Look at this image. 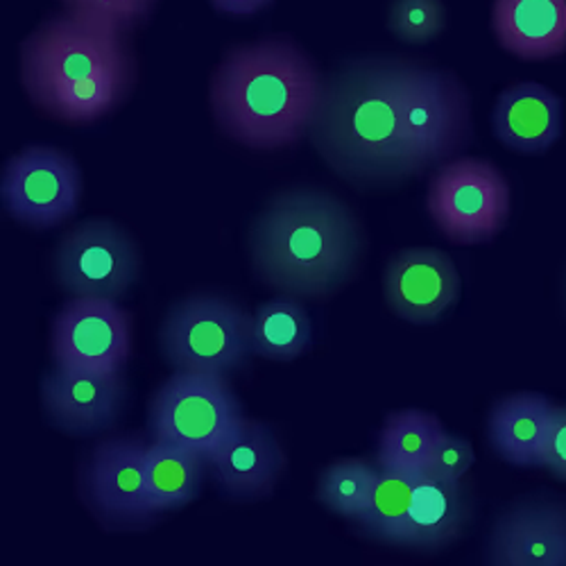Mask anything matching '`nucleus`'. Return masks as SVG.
<instances>
[{
	"instance_id": "nucleus-1",
	"label": "nucleus",
	"mask_w": 566,
	"mask_h": 566,
	"mask_svg": "<svg viewBox=\"0 0 566 566\" xmlns=\"http://www.w3.org/2000/svg\"><path fill=\"white\" fill-rule=\"evenodd\" d=\"M324 75L291 39L233 45L211 77V112L220 132L248 150L274 153L308 136Z\"/></svg>"
},
{
	"instance_id": "nucleus-10",
	"label": "nucleus",
	"mask_w": 566,
	"mask_h": 566,
	"mask_svg": "<svg viewBox=\"0 0 566 566\" xmlns=\"http://www.w3.org/2000/svg\"><path fill=\"white\" fill-rule=\"evenodd\" d=\"M148 440L136 433L96 442L80 469V494L109 531H136L155 522L146 501Z\"/></svg>"
},
{
	"instance_id": "nucleus-16",
	"label": "nucleus",
	"mask_w": 566,
	"mask_h": 566,
	"mask_svg": "<svg viewBox=\"0 0 566 566\" xmlns=\"http://www.w3.org/2000/svg\"><path fill=\"white\" fill-rule=\"evenodd\" d=\"M492 566H566V505L526 501L503 512L492 528Z\"/></svg>"
},
{
	"instance_id": "nucleus-2",
	"label": "nucleus",
	"mask_w": 566,
	"mask_h": 566,
	"mask_svg": "<svg viewBox=\"0 0 566 566\" xmlns=\"http://www.w3.org/2000/svg\"><path fill=\"white\" fill-rule=\"evenodd\" d=\"M136 64L125 34L69 12L43 21L21 45V82L32 105L53 120L88 125L118 109Z\"/></svg>"
},
{
	"instance_id": "nucleus-24",
	"label": "nucleus",
	"mask_w": 566,
	"mask_h": 566,
	"mask_svg": "<svg viewBox=\"0 0 566 566\" xmlns=\"http://www.w3.org/2000/svg\"><path fill=\"white\" fill-rule=\"evenodd\" d=\"M419 474L417 471L379 467V476H376L369 503L354 522L365 537L390 546L399 544V537L408 524L412 492Z\"/></svg>"
},
{
	"instance_id": "nucleus-18",
	"label": "nucleus",
	"mask_w": 566,
	"mask_h": 566,
	"mask_svg": "<svg viewBox=\"0 0 566 566\" xmlns=\"http://www.w3.org/2000/svg\"><path fill=\"white\" fill-rule=\"evenodd\" d=\"M564 105L555 91L539 82L507 86L492 114V127L501 144L516 155H544L562 136Z\"/></svg>"
},
{
	"instance_id": "nucleus-28",
	"label": "nucleus",
	"mask_w": 566,
	"mask_h": 566,
	"mask_svg": "<svg viewBox=\"0 0 566 566\" xmlns=\"http://www.w3.org/2000/svg\"><path fill=\"white\" fill-rule=\"evenodd\" d=\"M474 462H476L474 447H471L464 438L451 436L444 431L436 442L423 471L442 481H464L467 471L474 467Z\"/></svg>"
},
{
	"instance_id": "nucleus-4",
	"label": "nucleus",
	"mask_w": 566,
	"mask_h": 566,
	"mask_svg": "<svg viewBox=\"0 0 566 566\" xmlns=\"http://www.w3.org/2000/svg\"><path fill=\"white\" fill-rule=\"evenodd\" d=\"M397 64L399 60H358L324 77L308 138L352 184H397L410 177Z\"/></svg>"
},
{
	"instance_id": "nucleus-23",
	"label": "nucleus",
	"mask_w": 566,
	"mask_h": 566,
	"mask_svg": "<svg viewBox=\"0 0 566 566\" xmlns=\"http://www.w3.org/2000/svg\"><path fill=\"white\" fill-rule=\"evenodd\" d=\"M444 433L442 421L427 410H399L392 412L379 433L376 444V464L381 469L423 471L431 451Z\"/></svg>"
},
{
	"instance_id": "nucleus-7",
	"label": "nucleus",
	"mask_w": 566,
	"mask_h": 566,
	"mask_svg": "<svg viewBox=\"0 0 566 566\" xmlns=\"http://www.w3.org/2000/svg\"><path fill=\"white\" fill-rule=\"evenodd\" d=\"M229 376L175 371L150 401V438L211 455L243 419Z\"/></svg>"
},
{
	"instance_id": "nucleus-8",
	"label": "nucleus",
	"mask_w": 566,
	"mask_h": 566,
	"mask_svg": "<svg viewBox=\"0 0 566 566\" xmlns=\"http://www.w3.org/2000/svg\"><path fill=\"white\" fill-rule=\"evenodd\" d=\"M510 184L485 159L455 157L442 164L429 184V216L453 245L494 241L510 218Z\"/></svg>"
},
{
	"instance_id": "nucleus-29",
	"label": "nucleus",
	"mask_w": 566,
	"mask_h": 566,
	"mask_svg": "<svg viewBox=\"0 0 566 566\" xmlns=\"http://www.w3.org/2000/svg\"><path fill=\"white\" fill-rule=\"evenodd\" d=\"M544 467L551 471V474L566 483V403L555 408V419H553V429L544 455Z\"/></svg>"
},
{
	"instance_id": "nucleus-3",
	"label": "nucleus",
	"mask_w": 566,
	"mask_h": 566,
	"mask_svg": "<svg viewBox=\"0 0 566 566\" xmlns=\"http://www.w3.org/2000/svg\"><path fill=\"white\" fill-rule=\"evenodd\" d=\"M363 227L338 198L297 188L279 193L252 233V265L279 295L326 300L358 270Z\"/></svg>"
},
{
	"instance_id": "nucleus-26",
	"label": "nucleus",
	"mask_w": 566,
	"mask_h": 566,
	"mask_svg": "<svg viewBox=\"0 0 566 566\" xmlns=\"http://www.w3.org/2000/svg\"><path fill=\"white\" fill-rule=\"evenodd\" d=\"M159 0H62L64 12L129 36L155 12Z\"/></svg>"
},
{
	"instance_id": "nucleus-20",
	"label": "nucleus",
	"mask_w": 566,
	"mask_h": 566,
	"mask_svg": "<svg viewBox=\"0 0 566 566\" xmlns=\"http://www.w3.org/2000/svg\"><path fill=\"white\" fill-rule=\"evenodd\" d=\"M555 408L535 392H516L496 401L488 417V440L496 455L514 467H544Z\"/></svg>"
},
{
	"instance_id": "nucleus-22",
	"label": "nucleus",
	"mask_w": 566,
	"mask_h": 566,
	"mask_svg": "<svg viewBox=\"0 0 566 566\" xmlns=\"http://www.w3.org/2000/svg\"><path fill=\"white\" fill-rule=\"evenodd\" d=\"M313 326L304 300L279 295L261 304L250 317L252 354L274 363H289L308 352Z\"/></svg>"
},
{
	"instance_id": "nucleus-5",
	"label": "nucleus",
	"mask_w": 566,
	"mask_h": 566,
	"mask_svg": "<svg viewBox=\"0 0 566 566\" xmlns=\"http://www.w3.org/2000/svg\"><path fill=\"white\" fill-rule=\"evenodd\" d=\"M397 86L410 177L455 159L474 134L462 80L433 64L399 60Z\"/></svg>"
},
{
	"instance_id": "nucleus-12",
	"label": "nucleus",
	"mask_w": 566,
	"mask_h": 566,
	"mask_svg": "<svg viewBox=\"0 0 566 566\" xmlns=\"http://www.w3.org/2000/svg\"><path fill=\"white\" fill-rule=\"evenodd\" d=\"M134 347L132 313L118 300L71 297L53 319L55 367L93 374L125 371Z\"/></svg>"
},
{
	"instance_id": "nucleus-9",
	"label": "nucleus",
	"mask_w": 566,
	"mask_h": 566,
	"mask_svg": "<svg viewBox=\"0 0 566 566\" xmlns=\"http://www.w3.org/2000/svg\"><path fill=\"white\" fill-rule=\"evenodd\" d=\"M140 252L127 229L112 220L71 227L55 248L53 274L71 297L120 300L140 274Z\"/></svg>"
},
{
	"instance_id": "nucleus-14",
	"label": "nucleus",
	"mask_w": 566,
	"mask_h": 566,
	"mask_svg": "<svg viewBox=\"0 0 566 566\" xmlns=\"http://www.w3.org/2000/svg\"><path fill=\"white\" fill-rule=\"evenodd\" d=\"M289 458L270 423L243 417L233 433L207 455L209 479L235 503H256L274 494Z\"/></svg>"
},
{
	"instance_id": "nucleus-6",
	"label": "nucleus",
	"mask_w": 566,
	"mask_h": 566,
	"mask_svg": "<svg viewBox=\"0 0 566 566\" xmlns=\"http://www.w3.org/2000/svg\"><path fill=\"white\" fill-rule=\"evenodd\" d=\"M250 317L241 304L224 295H188L164 317L161 354L175 371L231 376L252 354Z\"/></svg>"
},
{
	"instance_id": "nucleus-15",
	"label": "nucleus",
	"mask_w": 566,
	"mask_h": 566,
	"mask_svg": "<svg viewBox=\"0 0 566 566\" xmlns=\"http://www.w3.org/2000/svg\"><path fill=\"white\" fill-rule=\"evenodd\" d=\"M384 293L397 317L433 324L458 302L460 272L442 250L410 248L388 261Z\"/></svg>"
},
{
	"instance_id": "nucleus-30",
	"label": "nucleus",
	"mask_w": 566,
	"mask_h": 566,
	"mask_svg": "<svg viewBox=\"0 0 566 566\" xmlns=\"http://www.w3.org/2000/svg\"><path fill=\"white\" fill-rule=\"evenodd\" d=\"M209 3L229 17H252L265 8H270L274 0H209Z\"/></svg>"
},
{
	"instance_id": "nucleus-21",
	"label": "nucleus",
	"mask_w": 566,
	"mask_h": 566,
	"mask_svg": "<svg viewBox=\"0 0 566 566\" xmlns=\"http://www.w3.org/2000/svg\"><path fill=\"white\" fill-rule=\"evenodd\" d=\"M207 471V458L161 440H150L146 451V501L155 516L179 510L198 499Z\"/></svg>"
},
{
	"instance_id": "nucleus-11",
	"label": "nucleus",
	"mask_w": 566,
	"mask_h": 566,
	"mask_svg": "<svg viewBox=\"0 0 566 566\" xmlns=\"http://www.w3.org/2000/svg\"><path fill=\"white\" fill-rule=\"evenodd\" d=\"M0 198L14 222L49 231L71 220L80 209L82 175L69 153L30 146L8 161Z\"/></svg>"
},
{
	"instance_id": "nucleus-13",
	"label": "nucleus",
	"mask_w": 566,
	"mask_h": 566,
	"mask_svg": "<svg viewBox=\"0 0 566 566\" xmlns=\"http://www.w3.org/2000/svg\"><path fill=\"white\" fill-rule=\"evenodd\" d=\"M41 403L49 421L66 436L107 433L127 406L125 371L93 374L55 367L41 384Z\"/></svg>"
},
{
	"instance_id": "nucleus-25",
	"label": "nucleus",
	"mask_w": 566,
	"mask_h": 566,
	"mask_svg": "<svg viewBox=\"0 0 566 566\" xmlns=\"http://www.w3.org/2000/svg\"><path fill=\"white\" fill-rule=\"evenodd\" d=\"M376 476H379V464H376V460H334L322 471L317 481V499L326 510L347 518V522H356L369 503Z\"/></svg>"
},
{
	"instance_id": "nucleus-19",
	"label": "nucleus",
	"mask_w": 566,
	"mask_h": 566,
	"mask_svg": "<svg viewBox=\"0 0 566 566\" xmlns=\"http://www.w3.org/2000/svg\"><path fill=\"white\" fill-rule=\"evenodd\" d=\"M492 28L516 60H555L566 53V0H494Z\"/></svg>"
},
{
	"instance_id": "nucleus-17",
	"label": "nucleus",
	"mask_w": 566,
	"mask_h": 566,
	"mask_svg": "<svg viewBox=\"0 0 566 566\" xmlns=\"http://www.w3.org/2000/svg\"><path fill=\"white\" fill-rule=\"evenodd\" d=\"M474 514V499L464 481H442L421 471L408 524L399 537V548L436 553L455 544Z\"/></svg>"
},
{
	"instance_id": "nucleus-27",
	"label": "nucleus",
	"mask_w": 566,
	"mask_h": 566,
	"mask_svg": "<svg viewBox=\"0 0 566 566\" xmlns=\"http://www.w3.org/2000/svg\"><path fill=\"white\" fill-rule=\"evenodd\" d=\"M388 25L399 41L423 45L444 32L447 10L442 0H395Z\"/></svg>"
}]
</instances>
